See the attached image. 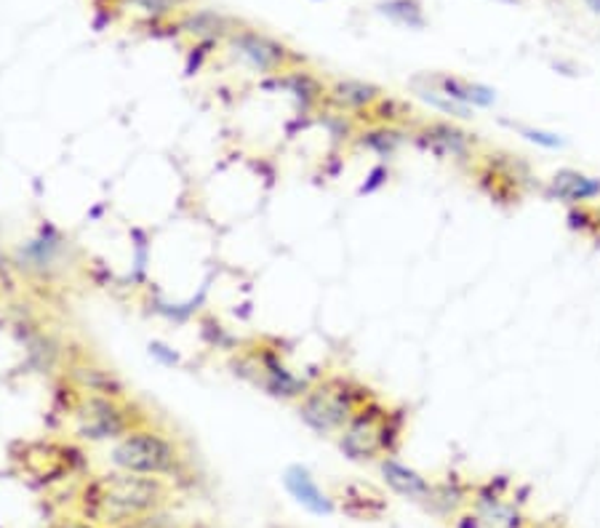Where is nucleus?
Masks as SVG:
<instances>
[{"label": "nucleus", "mask_w": 600, "mask_h": 528, "mask_svg": "<svg viewBox=\"0 0 600 528\" xmlns=\"http://www.w3.org/2000/svg\"><path fill=\"white\" fill-rule=\"evenodd\" d=\"M174 499V483L166 477L136 475L126 470L93 475L80 486L78 518L104 528H129L155 513H164Z\"/></svg>", "instance_id": "nucleus-1"}, {"label": "nucleus", "mask_w": 600, "mask_h": 528, "mask_svg": "<svg viewBox=\"0 0 600 528\" xmlns=\"http://www.w3.org/2000/svg\"><path fill=\"white\" fill-rule=\"evenodd\" d=\"M405 425H409L405 408L385 404L377 395L334 438L336 449L355 464H377L379 459L398 454L405 438Z\"/></svg>", "instance_id": "nucleus-2"}, {"label": "nucleus", "mask_w": 600, "mask_h": 528, "mask_svg": "<svg viewBox=\"0 0 600 528\" xmlns=\"http://www.w3.org/2000/svg\"><path fill=\"white\" fill-rule=\"evenodd\" d=\"M377 398L374 387L353 374H329L310 385L308 393L297 400V414L308 430L321 438H336L349 419Z\"/></svg>", "instance_id": "nucleus-3"}, {"label": "nucleus", "mask_w": 600, "mask_h": 528, "mask_svg": "<svg viewBox=\"0 0 600 528\" xmlns=\"http://www.w3.org/2000/svg\"><path fill=\"white\" fill-rule=\"evenodd\" d=\"M110 464L115 470L166 477L171 483L182 481L187 470H190V462H187V454L179 446V440L149 425L136 427L129 436L115 440L110 451Z\"/></svg>", "instance_id": "nucleus-4"}, {"label": "nucleus", "mask_w": 600, "mask_h": 528, "mask_svg": "<svg viewBox=\"0 0 600 528\" xmlns=\"http://www.w3.org/2000/svg\"><path fill=\"white\" fill-rule=\"evenodd\" d=\"M75 436L89 443H108L121 440L136 427L147 425V417H140L126 398H108V395H84L73 408Z\"/></svg>", "instance_id": "nucleus-5"}, {"label": "nucleus", "mask_w": 600, "mask_h": 528, "mask_svg": "<svg viewBox=\"0 0 600 528\" xmlns=\"http://www.w3.org/2000/svg\"><path fill=\"white\" fill-rule=\"evenodd\" d=\"M467 172H470L478 190L497 206H518L526 198L531 185L526 163L504 153V150H489V153L480 150V155Z\"/></svg>", "instance_id": "nucleus-6"}, {"label": "nucleus", "mask_w": 600, "mask_h": 528, "mask_svg": "<svg viewBox=\"0 0 600 528\" xmlns=\"http://www.w3.org/2000/svg\"><path fill=\"white\" fill-rule=\"evenodd\" d=\"M233 369L237 376L254 382L256 387H262L278 400H299L312 385L304 376L293 374L280 350L267 348V344H259L252 352H243L241 361H233Z\"/></svg>", "instance_id": "nucleus-7"}, {"label": "nucleus", "mask_w": 600, "mask_h": 528, "mask_svg": "<svg viewBox=\"0 0 600 528\" xmlns=\"http://www.w3.org/2000/svg\"><path fill=\"white\" fill-rule=\"evenodd\" d=\"M411 142L422 153L437 161H448L459 168H470L480 155V142L467 129L454 121H427L411 131Z\"/></svg>", "instance_id": "nucleus-8"}, {"label": "nucleus", "mask_w": 600, "mask_h": 528, "mask_svg": "<svg viewBox=\"0 0 600 528\" xmlns=\"http://www.w3.org/2000/svg\"><path fill=\"white\" fill-rule=\"evenodd\" d=\"M523 502L526 499H518L515 486L508 475H491L489 481L475 483L470 510L486 528H515L526 518Z\"/></svg>", "instance_id": "nucleus-9"}, {"label": "nucleus", "mask_w": 600, "mask_h": 528, "mask_svg": "<svg viewBox=\"0 0 600 528\" xmlns=\"http://www.w3.org/2000/svg\"><path fill=\"white\" fill-rule=\"evenodd\" d=\"M227 46L243 65H248L252 70L262 75L286 73L291 70V65H297V62H304L299 59V56H293L289 52V46H284V43L275 41L270 35L259 33V30L248 28L235 30V33L227 37Z\"/></svg>", "instance_id": "nucleus-10"}, {"label": "nucleus", "mask_w": 600, "mask_h": 528, "mask_svg": "<svg viewBox=\"0 0 600 528\" xmlns=\"http://www.w3.org/2000/svg\"><path fill=\"white\" fill-rule=\"evenodd\" d=\"M331 496H334L336 513L347 515L353 520H364V524H377L390 510V499H387L382 488L371 486L366 481L336 483Z\"/></svg>", "instance_id": "nucleus-11"}, {"label": "nucleus", "mask_w": 600, "mask_h": 528, "mask_svg": "<svg viewBox=\"0 0 600 528\" xmlns=\"http://www.w3.org/2000/svg\"><path fill=\"white\" fill-rule=\"evenodd\" d=\"M382 97L385 91L377 84H371V80L340 78L326 86L323 105L331 107L334 112H342V116L355 118V123H360Z\"/></svg>", "instance_id": "nucleus-12"}, {"label": "nucleus", "mask_w": 600, "mask_h": 528, "mask_svg": "<svg viewBox=\"0 0 600 528\" xmlns=\"http://www.w3.org/2000/svg\"><path fill=\"white\" fill-rule=\"evenodd\" d=\"M542 195L553 204L571 206H592L600 200V176L579 172V168H558L542 187Z\"/></svg>", "instance_id": "nucleus-13"}, {"label": "nucleus", "mask_w": 600, "mask_h": 528, "mask_svg": "<svg viewBox=\"0 0 600 528\" xmlns=\"http://www.w3.org/2000/svg\"><path fill=\"white\" fill-rule=\"evenodd\" d=\"M377 470L382 475L387 492L400 496L403 502H411V505L422 507L430 492H433V481L424 473H419L416 468L405 464L403 459H398V454L379 459Z\"/></svg>", "instance_id": "nucleus-14"}, {"label": "nucleus", "mask_w": 600, "mask_h": 528, "mask_svg": "<svg viewBox=\"0 0 600 528\" xmlns=\"http://www.w3.org/2000/svg\"><path fill=\"white\" fill-rule=\"evenodd\" d=\"M473 492H475L473 481H467V477H462L459 473H448L443 475L441 481H433V492H430L422 510L435 515L437 520H448V524H452L456 515L470 510Z\"/></svg>", "instance_id": "nucleus-15"}, {"label": "nucleus", "mask_w": 600, "mask_h": 528, "mask_svg": "<svg viewBox=\"0 0 600 528\" xmlns=\"http://www.w3.org/2000/svg\"><path fill=\"white\" fill-rule=\"evenodd\" d=\"M284 486L286 492L291 494V499L297 502L299 507H304L310 515H321L323 518V515L336 513L334 496L318 483V477L312 475L304 464H291V468H286Z\"/></svg>", "instance_id": "nucleus-16"}, {"label": "nucleus", "mask_w": 600, "mask_h": 528, "mask_svg": "<svg viewBox=\"0 0 600 528\" xmlns=\"http://www.w3.org/2000/svg\"><path fill=\"white\" fill-rule=\"evenodd\" d=\"M67 382L84 395H108V398H129L126 382L108 366L99 363H73L67 369Z\"/></svg>", "instance_id": "nucleus-17"}, {"label": "nucleus", "mask_w": 600, "mask_h": 528, "mask_svg": "<svg viewBox=\"0 0 600 528\" xmlns=\"http://www.w3.org/2000/svg\"><path fill=\"white\" fill-rule=\"evenodd\" d=\"M267 86L289 94L302 116L315 112L318 107L323 105V99H326V86H323L315 75H310L308 70H293V67L286 73L273 75V80Z\"/></svg>", "instance_id": "nucleus-18"}, {"label": "nucleus", "mask_w": 600, "mask_h": 528, "mask_svg": "<svg viewBox=\"0 0 600 528\" xmlns=\"http://www.w3.org/2000/svg\"><path fill=\"white\" fill-rule=\"evenodd\" d=\"M427 84L446 94V97H452L454 102L470 107V110H486V107H493V102H497V91L493 88L459 78V75H430Z\"/></svg>", "instance_id": "nucleus-19"}, {"label": "nucleus", "mask_w": 600, "mask_h": 528, "mask_svg": "<svg viewBox=\"0 0 600 528\" xmlns=\"http://www.w3.org/2000/svg\"><path fill=\"white\" fill-rule=\"evenodd\" d=\"M353 142L377 155L379 161H390L403 144L411 142V131L403 125H366L358 129Z\"/></svg>", "instance_id": "nucleus-20"}, {"label": "nucleus", "mask_w": 600, "mask_h": 528, "mask_svg": "<svg viewBox=\"0 0 600 528\" xmlns=\"http://www.w3.org/2000/svg\"><path fill=\"white\" fill-rule=\"evenodd\" d=\"M179 28L200 43H214L235 33V24L214 9H190L179 19Z\"/></svg>", "instance_id": "nucleus-21"}, {"label": "nucleus", "mask_w": 600, "mask_h": 528, "mask_svg": "<svg viewBox=\"0 0 600 528\" xmlns=\"http://www.w3.org/2000/svg\"><path fill=\"white\" fill-rule=\"evenodd\" d=\"M377 9L379 14L390 19V22L400 24V28L422 30L424 24H427V19H424V9L419 0H382Z\"/></svg>", "instance_id": "nucleus-22"}, {"label": "nucleus", "mask_w": 600, "mask_h": 528, "mask_svg": "<svg viewBox=\"0 0 600 528\" xmlns=\"http://www.w3.org/2000/svg\"><path fill=\"white\" fill-rule=\"evenodd\" d=\"M414 91H416V97L422 99V102H427L430 107H433V110L443 112V116H448L452 121H454V118H456V121H470V118H475L470 107L454 102L452 97H446L443 91H437V88L430 86L427 80H424V84H414Z\"/></svg>", "instance_id": "nucleus-23"}, {"label": "nucleus", "mask_w": 600, "mask_h": 528, "mask_svg": "<svg viewBox=\"0 0 600 528\" xmlns=\"http://www.w3.org/2000/svg\"><path fill=\"white\" fill-rule=\"evenodd\" d=\"M409 112H411L409 105L400 102V99H396V97H387L385 94V97L374 105V110L368 112L360 123H366V125H403L405 121H409Z\"/></svg>", "instance_id": "nucleus-24"}, {"label": "nucleus", "mask_w": 600, "mask_h": 528, "mask_svg": "<svg viewBox=\"0 0 600 528\" xmlns=\"http://www.w3.org/2000/svg\"><path fill=\"white\" fill-rule=\"evenodd\" d=\"M566 219H568V228H571L574 232L600 241V222H598V213H596V204L571 206V209H568V213H566Z\"/></svg>", "instance_id": "nucleus-25"}, {"label": "nucleus", "mask_w": 600, "mask_h": 528, "mask_svg": "<svg viewBox=\"0 0 600 528\" xmlns=\"http://www.w3.org/2000/svg\"><path fill=\"white\" fill-rule=\"evenodd\" d=\"M126 3L136 6L140 11H145L147 16L153 19H166L177 11H182L187 6V0H126Z\"/></svg>", "instance_id": "nucleus-26"}, {"label": "nucleus", "mask_w": 600, "mask_h": 528, "mask_svg": "<svg viewBox=\"0 0 600 528\" xmlns=\"http://www.w3.org/2000/svg\"><path fill=\"white\" fill-rule=\"evenodd\" d=\"M512 129L518 131V134L523 136V140L531 142V144H540V147L545 150H560L564 147V140H560L558 134H553V131H545V129H534V125H521V123H512Z\"/></svg>", "instance_id": "nucleus-27"}, {"label": "nucleus", "mask_w": 600, "mask_h": 528, "mask_svg": "<svg viewBox=\"0 0 600 528\" xmlns=\"http://www.w3.org/2000/svg\"><path fill=\"white\" fill-rule=\"evenodd\" d=\"M368 179L371 182H366V185L360 187V193H377L379 187L390 179V172H387V166H374V172H371V176H368Z\"/></svg>", "instance_id": "nucleus-28"}, {"label": "nucleus", "mask_w": 600, "mask_h": 528, "mask_svg": "<svg viewBox=\"0 0 600 528\" xmlns=\"http://www.w3.org/2000/svg\"><path fill=\"white\" fill-rule=\"evenodd\" d=\"M129 528H182V526H177L174 520H166L164 513H155V515H149V518L140 520V524H134Z\"/></svg>", "instance_id": "nucleus-29"}, {"label": "nucleus", "mask_w": 600, "mask_h": 528, "mask_svg": "<svg viewBox=\"0 0 600 528\" xmlns=\"http://www.w3.org/2000/svg\"><path fill=\"white\" fill-rule=\"evenodd\" d=\"M452 528H486V526L480 524L478 515H475L473 510H467V513L456 515V518L452 520Z\"/></svg>", "instance_id": "nucleus-30"}, {"label": "nucleus", "mask_w": 600, "mask_h": 528, "mask_svg": "<svg viewBox=\"0 0 600 528\" xmlns=\"http://www.w3.org/2000/svg\"><path fill=\"white\" fill-rule=\"evenodd\" d=\"M149 352H153L155 358H160V361H166V363H177V355H174V352H168L166 344L153 342V344H149Z\"/></svg>", "instance_id": "nucleus-31"}, {"label": "nucleus", "mask_w": 600, "mask_h": 528, "mask_svg": "<svg viewBox=\"0 0 600 528\" xmlns=\"http://www.w3.org/2000/svg\"><path fill=\"white\" fill-rule=\"evenodd\" d=\"M515 528H560V526L553 524V520H531V518H523L521 524H518Z\"/></svg>", "instance_id": "nucleus-32"}, {"label": "nucleus", "mask_w": 600, "mask_h": 528, "mask_svg": "<svg viewBox=\"0 0 600 528\" xmlns=\"http://www.w3.org/2000/svg\"><path fill=\"white\" fill-rule=\"evenodd\" d=\"M56 528H104V526H97V524H91V520L78 518V520H62V524Z\"/></svg>", "instance_id": "nucleus-33"}, {"label": "nucleus", "mask_w": 600, "mask_h": 528, "mask_svg": "<svg viewBox=\"0 0 600 528\" xmlns=\"http://www.w3.org/2000/svg\"><path fill=\"white\" fill-rule=\"evenodd\" d=\"M582 3L592 11V14H600V0H582Z\"/></svg>", "instance_id": "nucleus-34"}, {"label": "nucleus", "mask_w": 600, "mask_h": 528, "mask_svg": "<svg viewBox=\"0 0 600 528\" xmlns=\"http://www.w3.org/2000/svg\"><path fill=\"white\" fill-rule=\"evenodd\" d=\"M497 3H510V6H515V3H521V0H497Z\"/></svg>", "instance_id": "nucleus-35"}, {"label": "nucleus", "mask_w": 600, "mask_h": 528, "mask_svg": "<svg viewBox=\"0 0 600 528\" xmlns=\"http://www.w3.org/2000/svg\"><path fill=\"white\" fill-rule=\"evenodd\" d=\"M596 213H598V222H600V200L596 204Z\"/></svg>", "instance_id": "nucleus-36"}]
</instances>
